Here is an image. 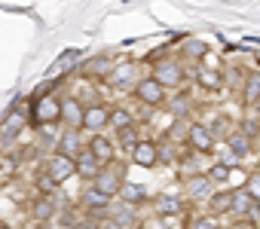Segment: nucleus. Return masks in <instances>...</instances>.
<instances>
[{
    "label": "nucleus",
    "instance_id": "1",
    "mask_svg": "<svg viewBox=\"0 0 260 229\" xmlns=\"http://www.w3.org/2000/svg\"><path fill=\"white\" fill-rule=\"evenodd\" d=\"M61 113H64V107H61L58 101H52V98H43V101L34 104V117H37V123H43V126L55 123Z\"/></svg>",
    "mask_w": 260,
    "mask_h": 229
},
{
    "label": "nucleus",
    "instance_id": "2",
    "mask_svg": "<svg viewBox=\"0 0 260 229\" xmlns=\"http://www.w3.org/2000/svg\"><path fill=\"white\" fill-rule=\"evenodd\" d=\"M74 171H77V162H71V156H64V153L52 156V162H49V177H52L55 183L68 180V177H71Z\"/></svg>",
    "mask_w": 260,
    "mask_h": 229
},
{
    "label": "nucleus",
    "instance_id": "3",
    "mask_svg": "<svg viewBox=\"0 0 260 229\" xmlns=\"http://www.w3.org/2000/svg\"><path fill=\"white\" fill-rule=\"evenodd\" d=\"M162 95H166V89H162L159 80H141V83H138V98H141L144 104H159Z\"/></svg>",
    "mask_w": 260,
    "mask_h": 229
},
{
    "label": "nucleus",
    "instance_id": "4",
    "mask_svg": "<svg viewBox=\"0 0 260 229\" xmlns=\"http://www.w3.org/2000/svg\"><path fill=\"white\" fill-rule=\"evenodd\" d=\"M190 144H193L199 153H211V150H214V138H211V132H208L205 126H193V129H190Z\"/></svg>",
    "mask_w": 260,
    "mask_h": 229
},
{
    "label": "nucleus",
    "instance_id": "5",
    "mask_svg": "<svg viewBox=\"0 0 260 229\" xmlns=\"http://www.w3.org/2000/svg\"><path fill=\"white\" fill-rule=\"evenodd\" d=\"M132 156H135V162H138V165L150 168V165L156 162V147H153V144H147V141H141V144L135 147V153H132Z\"/></svg>",
    "mask_w": 260,
    "mask_h": 229
},
{
    "label": "nucleus",
    "instance_id": "6",
    "mask_svg": "<svg viewBox=\"0 0 260 229\" xmlns=\"http://www.w3.org/2000/svg\"><path fill=\"white\" fill-rule=\"evenodd\" d=\"M77 174H80V177H98V159H95L92 153H83V156L77 159Z\"/></svg>",
    "mask_w": 260,
    "mask_h": 229
},
{
    "label": "nucleus",
    "instance_id": "7",
    "mask_svg": "<svg viewBox=\"0 0 260 229\" xmlns=\"http://www.w3.org/2000/svg\"><path fill=\"white\" fill-rule=\"evenodd\" d=\"M22 126H25L22 113H10V117H7V123H4V129H0V135H4L7 141H13V138L22 132Z\"/></svg>",
    "mask_w": 260,
    "mask_h": 229
},
{
    "label": "nucleus",
    "instance_id": "8",
    "mask_svg": "<svg viewBox=\"0 0 260 229\" xmlns=\"http://www.w3.org/2000/svg\"><path fill=\"white\" fill-rule=\"evenodd\" d=\"M95 189H98V193H104V196H110V193L122 189V183H119V177H116V174H98V177H95Z\"/></svg>",
    "mask_w": 260,
    "mask_h": 229
},
{
    "label": "nucleus",
    "instance_id": "9",
    "mask_svg": "<svg viewBox=\"0 0 260 229\" xmlns=\"http://www.w3.org/2000/svg\"><path fill=\"white\" fill-rule=\"evenodd\" d=\"M187 189H190V196L193 199H205V196H211V177H193L190 183H187Z\"/></svg>",
    "mask_w": 260,
    "mask_h": 229
},
{
    "label": "nucleus",
    "instance_id": "10",
    "mask_svg": "<svg viewBox=\"0 0 260 229\" xmlns=\"http://www.w3.org/2000/svg\"><path fill=\"white\" fill-rule=\"evenodd\" d=\"M156 80H159V83H162V86H175V83H178V80H181V67H178V64H172V61H169V64H162V67H159V70H156Z\"/></svg>",
    "mask_w": 260,
    "mask_h": 229
},
{
    "label": "nucleus",
    "instance_id": "11",
    "mask_svg": "<svg viewBox=\"0 0 260 229\" xmlns=\"http://www.w3.org/2000/svg\"><path fill=\"white\" fill-rule=\"evenodd\" d=\"M104 123H107V113H104L101 107H89V110H86L83 126H89V129H101Z\"/></svg>",
    "mask_w": 260,
    "mask_h": 229
},
{
    "label": "nucleus",
    "instance_id": "12",
    "mask_svg": "<svg viewBox=\"0 0 260 229\" xmlns=\"http://www.w3.org/2000/svg\"><path fill=\"white\" fill-rule=\"evenodd\" d=\"M61 117L68 120V126H83V117H86V113L80 110V104H77V101H68V107H64Z\"/></svg>",
    "mask_w": 260,
    "mask_h": 229
},
{
    "label": "nucleus",
    "instance_id": "13",
    "mask_svg": "<svg viewBox=\"0 0 260 229\" xmlns=\"http://www.w3.org/2000/svg\"><path fill=\"white\" fill-rule=\"evenodd\" d=\"M122 199L128 202V205H138L141 199H144V186H138V183H122Z\"/></svg>",
    "mask_w": 260,
    "mask_h": 229
},
{
    "label": "nucleus",
    "instance_id": "14",
    "mask_svg": "<svg viewBox=\"0 0 260 229\" xmlns=\"http://www.w3.org/2000/svg\"><path fill=\"white\" fill-rule=\"evenodd\" d=\"M211 211L214 214H223V211H233V193H220L211 199Z\"/></svg>",
    "mask_w": 260,
    "mask_h": 229
},
{
    "label": "nucleus",
    "instance_id": "15",
    "mask_svg": "<svg viewBox=\"0 0 260 229\" xmlns=\"http://www.w3.org/2000/svg\"><path fill=\"white\" fill-rule=\"evenodd\" d=\"M110 153H113V150H110V141H107V138H95V141H92V156H95V159H110Z\"/></svg>",
    "mask_w": 260,
    "mask_h": 229
},
{
    "label": "nucleus",
    "instance_id": "16",
    "mask_svg": "<svg viewBox=\"0 0 260 229\" xmlns=\"http://www.w3.org/2000/svg\"><path fill=\"white\" fill-rule=\"evenodd\" d=\"M245 101H248V104H257V101H260V77H251V80H248Z\"/></svg>",
    "mask_w": 260,
    "mask_h": 229
},
{
    "label": "nucleus",
    "instance_id": "17",
    "mask_svg": "<svg viewBox=\"0 0 260 229\" xmlns=\"http://www.w3.org/2000/svg\"><path fill=\"white\" fill-rule=\"evenodd\" d=\"M199 83H202L205 89H220V73H217V70H202V73H199Z\"/></svg>",
    "mask_w": 260,
    "mask_h": 229
},
{
    "label": "nucleus",
    "instance_id": "18",
    "mask_svg": "<svg viewBox=\"0 0 260 229\" xmlns=\"http://www.w3.org/2000/svg\"><path fill=\"white\" fill-rule=\"evenodd\" d=\"M34 217H37V220H49V217H52V199H40V202L34 205Z\"/></svg>",
    "mask_w": 260,
    "mask_h": 229
},
{
    "label": "nucleus",
    "instance_id": "19",
    "mask_svg": "<svg viewBox=\"0 0 260 229\" xmlns=\"http://www.w3.org/2000/svg\"><path fill=\"white\" fill-rule=\"evenodd\" d=\"M230 150H233L236 156H245V153H248V138H245V135H233V138H230Z\"/></svg>",
    "mask_w": 260,
    "mask_h": 229
},
{
    "label": "nucleus",
    "instance_id": "20",
    "mask_svg": "<svg viewBox=\"0 0 260 229\" xmlns=\"http://www.w3.org/2000/svg\"><path fill=\"white\" fill-rule=\"evenodd\" d=\"M248 208H251V196H248V193H233V211L245 214Z\"/></svg>",
    "mask_w": 260,
    "mask_h": 229
},
{
    "label": "nucleus",
    "instance_id": "21",
    "mask_svg": "<svg viewBox=\"0 0 260 229\" xmlns=\"http://www.w3.org/2000/svg\"><path fill=\"white\" fill-rule=\"evenodd\" d=\"M74 61H77V52H68V55H61V58H58V61H55V67H52V70H49V77H52V80H55V73H58V70H64V67H71V64H74Z\"/></svg>",
    "mask_w": 260,
    "mask_h": 229
},
{
    "label": "nucleus",
    "instance_id": "22",
    "mask_svg": "<svg viewBox=\"0 0 260 229\" xmlns=\"http://www.w3.org/2000/svg\"><path fill=\"white\" fill-rule=\"evenodd\" d=\"M107 70H110V61H107V58H95V61L86 64V73H89V77H92V73H107Z\"/></svg>",
    "mask_w": 260,
    "mask_h": 229
},
{
    "label": "nucleus",
    "instance_id": "23",
    "mask_svg": "<svg viewBox=\"0 0 260 229\" xmlns=\"http://www.w3.org/2000/svg\"><path fill=\"white\" fill-rule=\"evenodd\" d=\"M110 123H113L116 129H128V123H132V117H128L125 110H113V113H110Z\"/></svg>",
    "mask_w": 260,
    "mask_h": 229
},
{
    "label": "nucleus",
    "instance_id": "24",
    "mask_svg": "<svg viewBox=\"0 0 260 229\" xmlns=\"http://www.w3.org/2000/svg\"><path fill=\"white\" fill-rule=\"evenodd\" d=\"M86 205H89V208H104V205H107V196L98 193V189H92V193H86Z\"/></svg>",
    "mask_w": 260,
    "mask_h": 229
},
{
    "label": "nucleus",
    "instance_id": "25",
    "mask_svg": "<svg viewBox=\"0 0 260 229\" xmlns=\"http://www.w3.org/2000/svg\"><path fill=\"white\" fill-rule=\"evenodd\" d=\"M159 211H162V214H175V211H181V202L172 199V196H169V199H159Z\"/></svg>",
    "mask_w": 260,
    "mask_h": 229
},
{
    "label": "nucleus",
    "instance_id": "26",
    "mask_svg": "<svg viewBox=\"0 0 260 229\" xmlns=\"http://www.w3.org/2000/svg\"><path fill=\"white\" fill-rule=\"evenodd\" d=\"M245 193H248L251 199H260V174H251V177H248V186H245Z\"/></svg>",
    "mask_w": 260,
    "mask_h": 229
},
{
    "label": "nucleus",
    "instance_id": "27",
    "mask_svg": "<svg viewBox=\"0 0 260 229\" xmlns=\"http://www.w3.org/2000/svg\"><path fill=\"white\" fill-rule=\"evenodd\" d=\"M132 73H135V67H132V64H122V67L113 73V80H116V83H125V80L132 77Z\"/></svg>",
    "mask_w": 260,
    "mask_h": 229
},
{
    "label": "nucleus",
    "instance_id": "28",
    "mask_svg": "<svg viewBox=\"0 0 260 229\" xmlns=\"http://www.w3.org/2000/svg\"><path fill=\"white\" fill-rule=\"evenodd\" d=\"M77 144H80V141H77V135H74V132H68V135L61 138V150H68V153H71V150H77Z\"/></svg>",
    "mask_w": 260,
    "mask_h": 229
},
{
    "label": "nucleus",
    "instance_id": "29",
    "mask_svg": "<svg viewBox=\"0 0 260 229\" xmlns=\"http://www.w3.org/2000/svg\"><path fill=\"white\" fill-rule=\"evenodd\" d=\"M208 174H211L214 180H226V177H230V168H226V165H214Z\"/></svg>",
    "mask_w": 260,
    "mask_h": 229
},
{
    "label": "nucleus",
    "instance_id": "30",
    "mask_svg": "<svg viewBox=\"0 0 260 229\" xmlns=\"http://www.w3.org/2000/svg\"><path fill=\"white\" fill-rule=\"evenodd\" d=\"M16 171V162L13 159H0V177H10Z\"/></svg>",
    "mask_w": 260,
    "mask_h": 229
},
{
    "label": "nucleus",
    "instance_id": "31",
    "mask_svg": "<svg viewBox=\"0 0 260 229\" xmlns=\"http://www.w3.org/2000/svg\"><path fill=\"white\" fill-rule=\"evenodd\" d=\"M122 144H125V147H132V150L138 147V144H135V132H132V129H122Z\"/></svg>",
    "mask_w": 260,
    "mask_h": 229
},
{
    "label": "nucleus",
    "instance_id": "32",
    "mask_svg": "<svg viewBox=\"0 0 260 229\" xmlns=\"http://www.w3.org/2000/svg\"><path fill=\"white\" fill-rule=\"evenodd\" d=\"M193 229H217V223H214V220H196Z\"/></svg>",
    "mask_w": 260,
    "mask_h": 229
},
{
    "label": "nucleus",
    "instance_id": "33",
    "mask_svg": "<svg viewBox=\"0 0 260 229\" xmlns=\"http://www.w3.org/2000/svg\"><path fill=\"white\" fill-rule=\"evenodd\" d=\"M172 110H175V113H184V110H187V98H178V101L172 104Z\"/></svg>",
    "mask_w": 260,
    "mask_h": 229
},
{
    "label": "nucleus",
    "instance_id": "34",
    "mask_svg": "<svg viewBox=\"0 0 260 229\" xmlns=\"http://www.w3.org/2000/svg\"><path fill=\"white\" fill-rule=\"evenodd\" d=\"M190 52H193V55H202V52H205V46H202V43H196V40H193V43H190Z\"/></svg>",
    "mask_w": 260,
    "mask_h": 229
},
{
    "label": "nucleus",
    "instance_id": "35",
    "mask_svg": "<svg viewBox=\"0 0 260 229\" xmlns=\"http://www.w3.org/2000/svg\"><path fill=\"white\" fill-rule=\"evenodd\" d=\"M40 186H43V189H52V186H55V180H52V177H40Z\"/></svg>",
    "mask_w": 260,
    "mask_h": 229
},
{
    "label": "nucleus",
    "instance_id": "36",
    "mask_svg": "<svg viewBox=\"0 0 260 229\" xmlns=\"http://www.w3.org/2000/svg\"><path fill=\"white\" fill-rule=\"evenodd\" d=\"M257 113H260V101H257Z\"/></svg>",
    "mask_w": 260,
    "mask_h": 229
},
{
    "label": "nucleus",
    "instance_id": "37",
    "mask_svg": "<svg viewBox=\"0 0 260 229\" xmlns=\"http://www.w3.org/2000/svg\"><path fill=\"white\" fill-rule=\"evenodd\" d=\"M0 229H10V226H0Z\"/></svg>",
    "mask_w": 260,
    "mask_h": 229
},
{
    "label": "nucleus",
    "instance_id": "38",
    "mask_svg": "<svg viewBox=\"0 0 260 229\" xmlns=\"http://www.w3.org/2000/svg\"><path fill=\"white\" fill-rule=\"evenodd\" d=\"M257 58H260V52H257Z\"/></svg>",
    "mask_w": 260,
    "mask_h": 229
}]
</instances>
